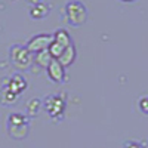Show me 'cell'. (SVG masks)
<instances>
[{"instance_id":"18","label":"cell","mask_w":148,"mask_h":148,"mask_svg":"<svg viewBox=\"0 0 148 148\" xmlns=\"http://www.w3.org/2000/svg\"><path fill=\"white\" fill-rule=\"evenodd\" d=\"M120 2H126V3H132V2H135V0H120Z\"/></svg>"},{"instance_id":"1","label":"cell","mask_w":148,"mask_h":148,"mask_svg":"<svg viewBox=\"0 0 148 148\" xmlns=\"http://www.w3.org/2000/svg\"><path fill=\"white\" fill-rule=\"evenodd\" d=\"M9 59L10 64L19 71H25L33 65V53L27 49V46H12L9 52Z\"/></svg>"},{"instance_id":"8","label":"cell","mask_w":148,"mask_h":148,"mask_svg":"<svg viewBox=\"0 0 148 148\" xmlns=\"http://www.w3.org/2000/svg\"><path fill=\"white\" fill-rule=\"evenodd\" d=\"M76 58H77V51H76V46H74V45H70V46H67V47L64 49L62 55H61V56L58 58V61H59V62H61V64H62V65L67 68V67L73 65V62L76 61Z\"/></svg>"},{"instance_id":"17","label":"cell","mask_w":148,"mask_h":148,"mask_svg":"<svg viewBox=\"0 0 148 148\" xmlns=\"http://www.w3.org/2000/svg\"><path fill=\"white\" fill-rule=\"evenodd\" d=\"M125 148H144L139 142H135V141H129L125 144Z\"/></svg>"},{"instance_id":"14","label":"cell","mask_w":148,"mask_h":148,"mask_svg":"<svg viewBox=\"0 0 148 148\" xmlns=\"http://www.w3.org/2000/svg\"><path fill=\"white\" fill-rule=\"evenodd\" d=\"M25 123H28V119L19 113H12L8 119V125H25Z\"/></svg>"},{"instance_id":"15","label":"cell","mask_w":148,"mask_h":148,"mask_svg":"<svg viewBox=\"0 0 148 148\" xmlns=\"http://www.w3.org/2000/svg\"><path fill=\"white\" fill-rule=\"evenodd\" d=\"M64 49H65V47H62L61 45H58L56 42H52V43H51V46H49V49H47V51H49V53H51V56H52L53 59H58L61 55H62Z\"/></svg>"},{"instance_id":"3","label":"cell","mask_w":148,"mask_h":148,"mask_svg":"<svg viewBox=\"0 0 148 148\" xmlns=\"http://www.w3.org/2000/svg\"><path fill=\"white\" fill-rule=\"evenodd\" d=\"M43 110L51 116L53 120H59L64 117L65 99L61 95H49L43 101Z\"/></svg>"},{"instance_id":"6","label":"cell","mask_w":148,"mask_h":148,"mask_svg":"<svg viewBox=\"0 0 148 148\" xmlns=\"http://www.w3.org/2000/svg\"><path fill=\"white\" fill-rule=\"evenodd\" d=\"M6 89H9L10 92H14L15 95H21L24 90L27 89V82L21 74H15L14 77H10L8 82Z\"/></svg>"},{"instance_id":"2","label":"cell","mask_w":148,"mask_h":148,"mask_svg":"<svg viewBox=\"0 0 148 148\" xmlns=\"http://www.w3.org/2000/svg\"><path fill=\"white\" fill-rule=\"evenodd\" d=\"M65 18L67 22L73 27H80L88 19V10L84 5L79 0H71L65 5Z\"/></svg>"},{"instance_id":"16","label":"cell","mask_w":148,"mask_h":148,"mask_svg":"<svg viewBox=\"0 0 148 148\" xmlns=\"http://www.w3.org/2000/svg\"><path fill=\"white\" fill-rule=\"evenodd\" d=\"M138 107H139V110L142 111L144 114H148V96H142L139 102H138Z\"/></svg>"},{"instance_id":"4","label":"cell","mask_w":148,"mask_h":148,"mask_svg":"<svg viewBox=\"0 0 148 148\" xmlns=\"http://www.w3.org/2000/svg\"><path fill=\"white\" fill-rule=\"evenodd\" d=\"M52 42H53L52 34H37V36L31 37V39L28 40L27 49L33 55H36V53H39L42 51H47Z\"/></svg>"},{"instance_id":"5","label":"cell","mask_w":148,"mask_h":148,"mask_svg":"<svg viewBox=\"0 0 148 148\" xmlns=\"http://www.w3.org/2000/svg\"><path fill=\"white\" fill-rule=\"evenodd\" d=\"M46 73H47V77L53 83H64L65 82V77H67L65 67L58 59H52V62L46 68Z\"/></svg>"},{"instance_id":"7","label":"cell","mask_w":148,"mask_h":148,"mask_svg":"<svg viewBox=\"0 0 148 148\" xmlns=\"http://www.w3.org/2000/svg\"><path fill=\"white\" fill-rule=\"evenodd\" d=\"M28 130H30L28 123H25V125H8V133L14 139H25Z\"/></svg>"},{"instance_id":"13","label":"cell","mask_w":148,"mask_h":148,"mask_svg":"<svg viewBox=\"0 0 148 148\" xmlns=\"http://www.w3.org/2000/svg\"><path fill=\"white\" fill-rule=\"evenodd\" d=\"M42 108H43V104H42L40 99H37V98H34V99L27 102V111H28V114L31 117H36L37 114L40 113Z\"/></svg>"},{"instance_id":"12","label":"cell","mask_w":148,"mask_h":148,"mask_svg":"<svg viewBox=\"0 0 148 148\" xmlns=\"http://www.w3.org/2000/svg\"><path fill=\"white\" fill-rule=\"evenodd\" d=\"M18 99V95H15L14 92H10L9 89H3L2 93H0V102H2L3 105H12L15 104Z\"/></svg>"},{"instance_id":"9","label":"cell","mask_w":148,"mask_h":148,"mask_svg":"<svg viewBox=\"0 0 148 148\" xmlns=\"http://www.w3.org/2000/svg\"><path fill=\"white\" fill-rule=\"evenodd\" d=\"M52 56H51V53H49V51H42V52H39V53H36L34 56H33V64H36V65H39L40 68H47V65L52 62Z\"/></svg>"},{"instance_id":"11","label":"cell","mask_w":148,"mask_h":148,"mask_svg":"<svg viewBox=\"0 0 148 148\" xmlns=\"http://www.w3.org/2000/svg\"><path fill=\"white\" fill-rule=\"evenodd\" d=\"M49 14V8L45 3H36L31 9H30V15L34 19H42Z\"/></svg>"},{"instance_id":"10","label":"cell","mask_w":148,"mask_h":148,"mask_svg":"<svg viewBox=\"0 0 148 148\" xmlns=\"http://www.w3.org/2000/svg\"><path fill=\"white\" fill-rule=\"evenodd\" d=\"M52 36H53V42H56L58 45H61L62 47H67V46L73 45L71 36H70V33H68L67 30H58V31H55V34H52Z\"/></svg>"}]
</instances>
